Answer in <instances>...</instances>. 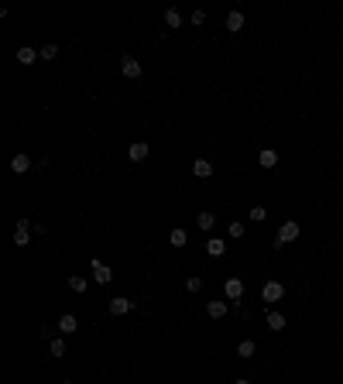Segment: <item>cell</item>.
<instances>
[{
    "label": "cell",
    "instance_id": "cell-3",
    "mask_svg": "<svg viewBox=\"0 0 343 384\" xmlns=\"http://www.w3.org/2000/svg\"><path fill=\"white\" fill-rule=\"evenodd\" d=\"M31 220H18V227H14V244L18 247H28V240H31Z\"/></svg>",
    "mask_w": 343,
    "mask_h": 384
},
{
    "label": "cell",
    "instance_id": "cell-18",
    "mask_svg": "<svg viewBox=\"0 0 343 384\" xmlns=\"http://www.w3.org/2000/svg\"><path fill=\"white\" fill-rule=\"evenodd\" d=\"M254 350H258V343H254V340H240V343H237V357H244V360H247V357H254Z\"/></svg>",
    "mask_w": 343,
    "mask_h": 384
},
{
    "label": "cell",
    "instance_id": "cell-11",
    "mask_svg": "<svg viewBox=\"0 0 343 384\" xmlns=\"http://www.w3.org/2000/svg\"><path fill=\"white\" fill-rule=\"evenodd\" d=\"M131 309H134L131 299H110V312H114V316H127Z\"/></svg>",
    "mask_w": 343,
    "mask_h": 384
},
{
    "label": "cell",
    "instance_id": "cell-4",
    "mask_svg": "<svg viewBox=\"0 0 343 384\" xmlns=\"http://www.w3.org/2000/svg\"><path fill=\"white\" fill-rule=\"evenodd\" d=\"M120 72H124L127 79H141L144 69H141V62H137L134 55H124V58H120Z\"/></svg>",
    "mask_w": 343,
    "mask_h": 384
},
{
    "label": "cell",
    "instance_id": "cell-28",
    "mask_svg": "<svg viewBox=\"0 0 343 384\" xmlns=\"http://www.w3.org/2000/svg\"><path fill=\"white\" fill-rule=\"evenodd\" d=\"M265 216H268V210H265V206H254V210H250V220H258V223H261Z\"/></svg>",
    "mask_w": 343,
    "mask_h": 384
},
{
    "label": "cell",
    "instance_id": "cell-27",
    "mask_svg": "<svg viewBox=\"0 0 343 384\" xmlns=\"http://www.w3.org/2000/svg\"><path fill=\"white\" fill-rule=\"evenodd\" d=\"M192 24H196V28H199V24H206V11H192Z\"/></svg>",
    "mask_w": 343,
    "mask_h": 384
},
{
    "label": "cell",
    "instance_id": "cell-16",
    "mask_svg": "<svg viewBox=\"0 0 343 384\" xmlns=\"http://www.w3.org/2000/svg\"><path fill=\"white\" fill-rule=\"evenodd\" d=\"M35 58H41V52H35V48H28V45H21V48H18V62H21V65H31Z\"/></svg>",
    "mask_w": 343,
    "mask_h": 384
},
{
    "label": "cell",
    "instance_id": "cell-13",
    "mask_svg": "<svg viewBox=\"0 0 343 384\" xmlns=\"http://www.w3.org/2000/svg\"><path fill=\"white\" fill-rule=\"evenodd\" d=\"M196 227H199V230H206V233H210L213 227H216V216H213L210 210H203L199 216H196Z\"/></svg>",
    "mask_w": 343,
    "mask_h": 384
},
{
    "label": "cell",
    "instance_id": "cell-22",
    "mask_svg": "<svg viewBox=\"0 0 343 384\" xmlns=\"http://www.w3.org/2000/svg\"><path fill=\"white\" fill-rule=\"evenodd\" d=\"M48 350H52V357H65V340H62V336H55V340L48 343Z\"/></svg>",
    "mask_w": 343,
    "mask_h": 384
},
{
    "label": "cell",
    "instance_id": "cell-29",
    "mask_svg": "<svg viewBox=\"0 0 343 384\" xmlns=\"http://www.w3.org/2000/svg\"><path fill=\"white\" fill-rule=\"evenodd\" d=\"M38 336H41V340H48V343L55 340V336H52V329H48V326H41V329H38Z\"/></svg>",
    "mask_w": 343,
    "mask_h": 384
},
{
    "label": "cell",
    "instance_id": "cell-12",
    "mask_svg": "<svg viewBox=\"0 0 343 384\" xmlns=\"http://www.w3.org/2000/svg\"><path fill=\"white\" fill-rule=\"evenodd\" d=\"M227 309H230V302H206V316L210 319H223Z\"/></svg>",
    "mask_w": 343,
    "mask_h": 384
},
{
    "label": "cell",
    "instance_id": "cell-30",
    "mask_svg": "<svg viewBox=\"0 0 343 384\" xmlns=\"http://www.w3.org/2000/svg\"><path fill=\"white\" fill-rule=\"evenodd\" d=\"M233 384H250V381H244V377H240V381H233Z\"/></svg>",
    "mask_w": 343,
    "mask_h": 384
},
{
    "label": "cell",
    "instance_id": "cell-15",
    "mask_svg": "<svg viewBox=\"0 0 343 384\" xmlns=\"http://www.w3.org/2000/svg\"><path fill=\"white\" fill-rule=\"evenodd\" d=\"M258 165H261V168H275V165H278V151L265 148V151L258 154Z\"/></svg>",
    "mask_w": 343,
    "mask_h": 384
},
{
    "label": "cell",
    "instance_id": "cell-9",
    "mask_svg": "<svg viewBox=\"0 0 343 384\" xmlns=\"http://www.w3.org/2000/svg\"><path fill=\"white\" fill-rule=\"evenodd\" d=\"M127 158H131V161H144V158H148V144H144V141H134L131 148H127Z\"/></svg>",
    "mask_w": 343,
    "mask_h": 384
},
{
    "label": "cell",
    "instance_id": "cell-20",
    "mask_svg": "<svg viewBox=\"0 0 343 384\" xmlns=\"http://www.w3.org/2000/svg\"><path fill=\"white\" fill-rule=\"evenodd\" d=\"M165 24H168V28H182V14H179L175 7H168V11H165Z\"/></svg>",
    "mask_w": 343,
    "mask_h": 384
},
{
    "label": "cell",
    "instance_id": "cell-6",
    "mask_svg": "<svg viewBox=\"0 0 343 384\" xmlns=\"http://www.w3.org/2000/svg\"><path fill=\"white\" fill-rule=\"evenodd\" d=\"M282 295H285V285H282V281H265V288H261V299H265V302H278Z\"/></svg>",
    "mask_w": 343,
    "mask_h": 384
},
{
    "label": "cell",
    "instance_id": "cell-21",
    "mask_svg": "<svg viewBox=\"0 0 343 384\" xmlns=\"http://www.w3.org/2000/svg\"><path fill=\"white\" fill-rule=\"evenodd\" d=\"M168 240H172V247H182V244H189V233L186 230H172Z\"/></svg>",
    "mask_w": 343,
    "mask_h": 384
},
{
    "label": "cell",
    "instance_id": "cell-10",
    "mask_svg": "<svg viewBox=\"0 0 343 384\" xmlns=\"http://www.w3.org/2000/svg\"><path fill=\"white\" fill-rule=\"evenodd\" d=\"M206 254H210V257H223V254H227V244H223L220 237H210V240H206Z\"/></svg>",
    "mask_w": 343,
    "mask_h": 384
},
{
    "label": "cell",
    "instance_id": "cell-2",
    "mask_svg": "<svg viewBox=\"0 0 343 384\" xmlns=\"http://www.w3.org/2000/svg\"><path fill=\"white\" fill-rule=\"evenodd\" d=\"M223 295H227L230 302H240V299H244V281H240V278H227V281H223Z\"/></svg>",
    "mask_w": 343,
    "mask_h": 384
},
{
    "label": "cell",
    "instance_id": "cell-8",
    "mask_svg": "<svg viewBox=\"0 0 343 384\" xmlns=\"http://www.w3.org/2000/svg\"><path fill=\"white\" fill-rule=\"evenodd\" d=\"M227 31H233V35L244 31V14H240V11H230L227 14Z\"/></svg>",
    "mask_w": 343,
    "mask_h": 384
},
{
    "label": "cell",
    "instance_id": "cell-7",
    "mask_svg": "<svg viewBox=\"0 0 343 384\" xmlns=\"http://www.w3.org/2000/svg\"><path fill=\"white\" fill-rule=\"evenodd\" d=\"M11 172L14 175L31 172V158H28V154H14V158H11Z\"/></svg>",
    "mask_w": 343,
    "mask_h": 384
},
{
    "label": "cell",
    "instance_id": "cell-25",
    "mask_svg": "<svg viewBox=\"0 0 343 384\" xmlns=\"http://www.w3.org/2000/svg\"><path fill=\"white\" fill-rule=\"evenodd\" d=\"M227 233H230V237H244V223H240V220H233V223L227 227Z\"/></svg>",
    "mask_w": 343,
    "mask_h": 384
},
{
    "label": "cell",
    "instance_id": "cell-24",
    "mask_svg": "<svg viewBox=\"0 0 343 384\" xmlns=\"http://www.w3.org/2000/svg\"><path fill=\"white\" fill-rule=\"evenodd\" d=\"M41 58H45V62L58 58V45H45V48H41Z\"/></svg>",
    "mask_w": 343,
    "mask_h": 384
},
{
    "label": "cell",
    "instance_id": "cell-19",
    "mask_svg": "<svg viewBox=\"0 0 343 384\" xmlns=\"http://www.w3.org/2000/svg\"><path fill=\"white\" fill-rule=\"evenodd\" d=\"M268 329H275V333L285 329V316L282 312H268Z\"/></svg>",
    "mask_w": 343,
    "mask_h": 384
},
{
    "label": "cell",
    "instance_id": "cell-5",
    "mask_svg": "<svg viewBox=\"0 0 343 384\" xmlns=\"http://www.w3.org/2000/svg\"><path fill=\"white\" fill-rule=\"evenodd\" d=\"M90 268H93V281H100V285H110L114 281V271L107 268L103 261H90Z\"/></svg>",
    "mask_w": 343,
    "mask_h": 384
},
{
    "label": "cell",
    "instance_id": "cell-14",
    "mask_svg": "<svg viewBox=\"0 0 343 384\" xmlns=\"http://www.w3.org/2000/svg\"><path fill=\"white\" fill-rule=\"evenodd\" d=\"M192 172L199 175V178H210V175H213V161H206V158H196V161H192Z\"/></svg>",
    "mask_w": 343,
    "mask_h": 384
},
{
    "label": "cell",
    "instance_id": "cell-1",
    "mask_svg": "<svg viewBox=\"0 0 343 384\" xmlns=\"http://www.w3.org/2000/svg\"><path fill=\"white\" fill-rule=\"evenodd\" d=\"M299 233H302V227H299L295 220H285V223L278 227V237H275V244L282 247V244H288V240H299Z\"/></svg>",
    "mask_w": 343,
    "mask_h": 384
},
{
    "label": "cell",
    "instance_id": "cell-26",
    "mask_svg": "<svg viewBox=\"0 0 343 384\" xmlns=\"http://www.w3.org/2000/svg\"><path fill=\"white\" fill-rule=\"evenodd\" d=\"M186 288H189L192 295H196V292L203 288V278H196V274H192V278H186Z\"/></svg>",
    "mask_w": 343,
    "mask_h": 384
},
{
    "label": "cell",
    "instance_id": "cell-23",
    "mask_svg": "<svg viewBox=\"0 0 343 384\" xmlns=\"http://www.w3.org/2000/svg\"><path fill=\"white\" fill-rule=\"evenodd\" d=\"M69 288H72V292H86V288H90V281H86V278H79V274H72V278H69Z\"/></svg>",
    "mask_w": 343,
    "mask_h": 384
},
{
    "label": "cell",
    "instance_id": "cell-17",
    "mask_svg": "<svg viewBox=\"0 0 343 384\" xmlns=\"http://www.w3.org/2000/svg\"><path fill=\"white\" fill-rule=\"evenodd\" d=\"M76 329H79V323H76L72 312H65V316L58 319V333H76Z\"/></svg>",
    "mask_w": 343,
    "mask_h": 384
},
{
    "label": "cell",
    "instance_id": "cell-31",
    "mask_svg": "<svg viewBox=\"0 0 343 384\" xmlns=\"http://www.w3.org/2000/svg\"><path fill=\"white\" fill-rule=\"evenodd\" d=\"M62 384H72V381H62Z\"/></svg>",
    "mask_w": 343,
    "mask_h": 384
}]
</instances>
